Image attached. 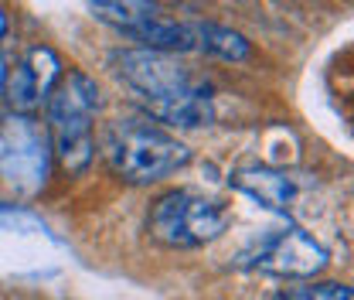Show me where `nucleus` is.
Wrapping results in <instances>:
<instances>
[{"label":"nucleus","mask_w":354,"mask_h":300,"mask_svg":"<svg viewBox=\"0 0 354 300\" xmlns=\"http://www.w3.org/2000/svg\"><path fill=\"white\" fill-rule=\"evenodd\" d=\"M3 38H7V14L0 10V42H3Z\"/></svg>","instance_id":"13"},{"label":"nucleus","mask_w":354,"mask_h":300,"mask_svg":"<svg viewBox=\"0 0 354 300\" xmlns=\"http://www.w3.org/2000/svg\"><path fill=\"white\" fill-rule=\"evenodd\" d=\"M51 174V136L24 113H7L0 120V177L24 191L38 195Z\"/></svg>","instance_id":"5"},{"label":"nucleus","mask_w":354,"mask_h":300,"mask_svg":"<svg viewBox=\"0 0 354 300\" xmlns=\"http://www.w3.org/2000/svg\"><path fill=\"white\" fill-rule=\"evenodd\" d=\"M130 42H140L147 51H160V55H171V51H194V28L191 24H177L167 17H150L143 21L140 28L127 31Z\"/></svg>","instance_id":"9"},{"label":"nucleus","mask_w":354,"mask_h":300,"mask_svg":"<svg viewBox=\"0 0 354 300\" xmlns=\"http://www.w3.org/2000/svg\"><path fill=\"white\" fill-rule=\"evenodd\" d=\"M228 225V212L215 198L194 191H167L150 209V236L171 249H194L218 239Z\"/></svg>","instance_id":"4"},{"label":"nucleus","mask_w":354,"mask_h":300,"mask_svg":"<svg viewBox=\"0 0 354 300\" xmlns=\"http://www.w3.org/2000/svg\"><path fill=\"white\" fill-rule=\"evenodd\" d=\"M102 157L130 184H157L191 161V147L150 116H120L102 130Z\"/></svg>","instance_id":"2"},{"label":"nucleus","mask_w":354,"mask_h":300,"mask_svg":"<svg viewBox=\"0 0 354 300\" xmlns=\"http://www.w3.org/2000/svg\"><path fill=\"white\" fill-rule=\"evenodd\" d=\"M228 181H232V188L256 198L269 212H290V205L297 198L293 177L283 171H272V168H239Z\"/></svg>","instance_id":"8"},{"label":"nucleus","mask_w":354,"mask_h":300,"mask_svg":"<svg viewBox=\"0 0 354 300\" xmlns=\"http://www.w3.org/2000/svg\"><path fill=\"white\" fill-rule=\"evenodd\" d=\"M272 300H354L348 283H310V287H290Z\"/></svg>","instance_id":"12"},{"label":"nucleus","mask_w":354,"mask_h":300,"mask_svg":"<svg viewBox=\"0 0 354 300\" xmlns=\"http://www.w3.org/2000/svg\"><path fill=\"white\" fill-rule=\"evenodd\" d=\"M3 76H7V72H3V58H0V92H3Z\"/></svg>","instance_id":"14"},{"label":"nucleus","mask_w":354,"mask_h":300,"mask_svg":"<svg viewBox=\"0 0 354 300\" xmlns=\"http://www.w3.org/2000/svg\"><path fill=\"white\" fill-rule=\"evenodd\" d=\"M62 82V58L55 55V48L35 44L24 62H17L7 76H3V92L7 103L14 106V113H31L35 106L48 103V96Z\"/></svg>","instance_id":"6"},{"label":"nucleus","mask_w":354,"mask_h":300,"mask_svg":"<svg viewBox=\"0 0 354 300\" xmlns=\"http://www.w3.org/2000/svg\"><path fill=\"white\" fill-rule=\"evenodd\" d=\"M327 249L304 229H286L272 236L252 259L256 270L272 273V276H317L327 270Z\"/></svg>","instance_id":"7"},{"label":"nucleus","mask_w":354,"mask_h":300,"mask_svg":"<svg viewBox=\"0 0 354 300\" xmlns=\"http://www.w3.org/2000/svg\"><path fill=\"white\" fill-rule=\"evenodd\" d=\"M88 10H92L99 21L120 28L123 35L160 14L157 3H147V0H95V3H88Z\"/></svg>","instance_id":"11"},{"label":"nucleus","mask_w":354,"mask_h":300,"mask_svg":"<svg viewBox=\"0 0 354 300\" xmlns=\"http://www.w3.org/2000/svg\"><path fill=\"white\" fill-rule=\"evenodd\" d=\"M191 28H194V44L225 58V62H245L249 51H252L245 35H239L232 28H221L215 21H201V24H191Z\"/></svg>","instance_id":"10"},{"label":"nucleus","mask_w":354,"mask_h":300,"mask_svg":"<svg viewBox=\"0 0 354 300\" xmlns=\"http://www.w3.org/2000/svg\"><path fill=\"white\" fill-rule=\"evenodd\" d=\"M113 65H116V76L136 96H143L150 120H160L167 127L180 130L208 127L215 120L208 89L194 82V76L171 55L130 48V51H116Z\"/></svg>","instance_id":"1"},{"label":"nucleus","mask_w":354,"mask_h":300,"mask_svg":"<svg viewBox=\"0 0 354 300\" xmlns=\"http://www.w3.org/2000/svg\"><path fill=\"white\" fill-rule=\"evenodd\" d=\"M99 113V86L86 72H68L48 96V123L55 154L68 174H82L92 164V120Z\"/></svg>","instance_id":"3"}]
</instances>
